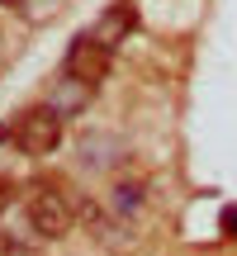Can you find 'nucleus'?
Segmentation results:
<instances>
[{"label": "nucleus", "mask_w": 237, "mask_h": 256, "mask_svg": "<svg viewBox=\"0 0 237 256\" xmlns=\"http://www.w3.org/2000/svg\"><path fill=\"white\" fill-rule=\"evenodd\" d=\"M10 142H14L19 152H28V156H48L57 142H62V114H57L52 104L24 110L14 124H10Z\"/></svg>", "instance_id": "obj_1"}, {"label": "nucleus", "mask_w": 237, "mask_h": 256, "mask_svg": "<svg viewBox=\"0 0 237 256\" xmlns=\"http://www.w3.org/2000/svg\"><path fill=\"white\" fill-rule=\"evenodd\" d=\"M24 214H28L38 238H62V232L72 228V204H66V194H57L52 185H34V190L24 194Z\"/></svg>", "instance_id": "obj_2"}, {"label": "nucleus", "mask_w": 237, "mask_h": 256, "mask_svg": "<svg viewBox=\"0 0 237 256\" xmlns=\"http://www.w3.org/2000/svg\"><path fill=\"white\" fill-rule=\"evenodd\" d=\"M104 72H110V48L95 43L90 34H81V38L72 43V52H66V76H72V81H81L86 90H90V86L104 81Z\"/></svg>", "instance_id": "obj_3"}, {"label": "nucleus", "mask_w": 237, "mask_h": 256, "mask_svg": "<svg viewBox=\"0 0 237 256\" xmlns=\"http://www.w3.org/2000/svg\"><path fill=\"white\" fill-rule=\"evenodd\" d=\"M128 28H133V10H128L124 0H118V5L110 10V14H104L100 24H95V34H90V38H95V43H104V48L114 52V43H118V38L128 34Z\"/></svg>", "instance_id": "obj_4"}]
</instances>
